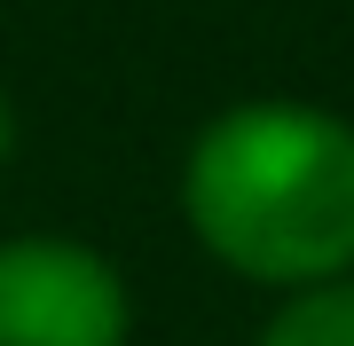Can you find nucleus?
I'll return each instance as SVG.
<instances>
[{
    "label": "nucleus",
    "instance_id": "nucleus-1",
    "mask_svg": "<svg viewBox=\"0 0 354 346\" xmlns=\"http://www.w3.org/2000/svg\"><path fill=\"white\" fill-rule=\"evenodd\" d=\"M181 205L236 276L330 283L354 268V126L299 103L228 110L197 134Z\"/></svg>",
    "mask_w": 354,
    "mask_h": 346
},
{
    "label": "nucleus",
    "instance_id": "nucleus-2",
    "mask_svg": "<svg viewBox=\"0 0 354 346\" xmlns=\"http://www.w3.org/2000/svg\"><path fill=\"white\" fill-rule=\"evenodd\" d=\"M0 346H127V283L87 244H0Z\"/></svg>",
    "mask_w": 354,
    "mask_h": 346
},
{
    "label": "nucleus",
    "instance_id": "nucleus-3",
    "mask_svg": "<svg viewBox=\"0 0 354 346\" xmlns=\"http://www.w3.org/2000/svg\"><path fill=\"white\" fill-rule=\"evenodd\" d=\"M260 346H354V283H323V291L291 299Z\"/></svg>",
    "mask_w": 354,
    "mask_h": 346
},
{
    "label": "nucleus",
    "instance_id": "nucleus-4",
    "mask_svg": "<svg viewBox=\"0 0 354 346\" xmlns=\"http://www.w3.org/2000/svg\"><path fill=\"white\" fill-rule=\"evenodd\" d=\"M0 157H8V103H0Z\"/></svg>",
    "mask_w": 354,
    "mask_h": 346
}]
</instances>
